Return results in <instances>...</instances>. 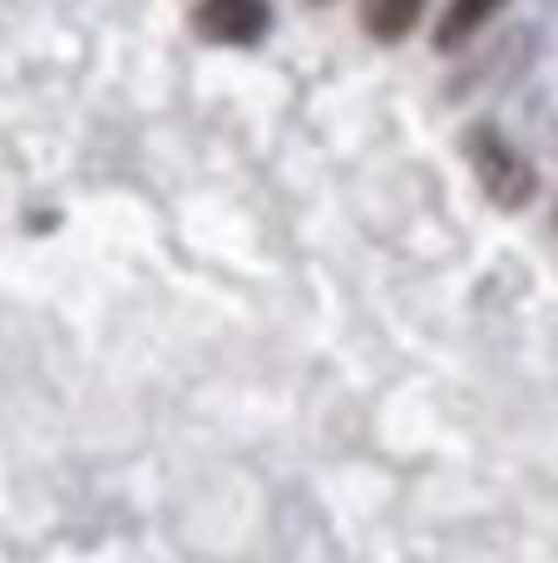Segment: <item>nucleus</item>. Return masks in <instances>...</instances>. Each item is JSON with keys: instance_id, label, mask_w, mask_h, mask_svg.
Wrapping results in <instances>:
<instances>
[{"instance_id": "obj_1", "label": "nucleus", "mask_w": 558, "mask_h": 563, "mask_svg": "<svg viewBox=\"0 0 558 563\" xmlns=\"http://www.w3.org/2000/svg\"><path fill=\"white\" fill-rule=\"evenodd\" d=\"M465 158H470L480 188L500 208H524L534 198V168H529V158H524L520 148H514L510 139L500 134V129H490V124L470 129V134H465Z\"/></svg>"}, {"instance_id": "obj_2", "label": "nucleus", "mask_w": 558, "mask_h": 563, "mask_svg": "<svg viewBox=\"0 0 558 563\" xmlns=\"http://www.w3.org/2000/svg\"><path fill=\"white\" fill-rule=\"evenodd\" d=\"M193 25L213 45H257L272 30V5L267 0H203L193 10Z\"/></svg>"}, {"instance_id": "obj_3", "label": "nucleus", "mask_w": 558, "mask_h": 563, "mask_svg": "<svg viewBox=\"0 0 558 563\" xmlns=\"http://www.w3.org/2000/svg\"><path fill=\"white\" fill-rule=\"evenodd\" d=\"M504 0H450L435 30V49H460L465 40H475L494 15H500Z\"/></svg>"}, {"instance_id": "obj_4", "label": "nucleus", "mask_w": 558, "mask_h": 563, "mask_svg": "<svg viewBox=\"0 0 558 563\" xmlns=\"http://www.w3.org/2000/svg\"><path fill=\"white\" fill-rule=\"evenodd\" d=\"M421 15H425V0H361L366 30H371L376 40H386V45L411 35V30L421 25Z\"/></svg>"}]
</instances>
